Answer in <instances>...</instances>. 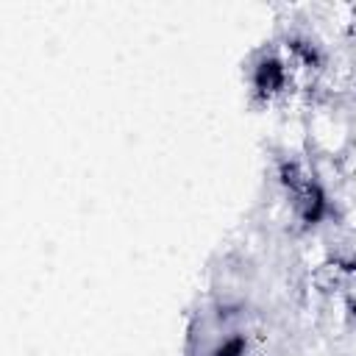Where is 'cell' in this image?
<instances>
[{
  "label": "cell",
  "instance_id": "4",
  "mask_svg": "<svg viewBox=\"0 0 356 356\" xmlns=\"http://www.w3.org/2000/svg\"><path fill=\"white\" fill-rule=\"evenodd\" d=\"M245 350H248V339L242 334H234L214 348V356H245Z\"/></svg>",
  "mask_w": 356,
  "mask_h": 356
},
{
  "label": "cell",
  "instance_id": "1",
  "mask_svg": "<svg viewBox=\"0 0 356 356\" xmlns=\"http://www.w3.org/2000/svg\"><path fill=\"white\" fill-rule=\"evenodd\" d=\"M250 83L259 97H264V100L275 97L281 89H286V64L273 53L261 56L250 70Z\"/></svg>",
  "mask_w": 356,
  "mask_h": 356
},
{
  "label": "cell",
  "instance_id": "3",
  "mask_svg": "<svg viewBox=\"0 0 356 356\" xmlns=\"http://www.w3.org/2000/svg\"><path fill=\"white\" fill-rule=\"evenodd\" d=\"M286 47H289V53H292L303 67H320V64H323L320 47H317L312 39H306V36H289V39H286Z\"/></svg>",
  "mask_w": 356,
  "mask_h": 356
},
{
  "label": "cell",
  "instance_id": "2",
  "mask_svg": "<svg viewBox=\"0 0 356 356\" xmlns=\"http://www.w3.org/2000/svg\"><path fill=\"white\" fill-rule=\"evenodd\" d=\"M295 197V211H298V217L306 222V225H314V222H320L325 214H328V197H325V192H323V186L317 184V181H312V184H306L298 195H292Z\"/></svg>",
  "mask_w": 356,
  "mask_h": 356
}]
</instances>
